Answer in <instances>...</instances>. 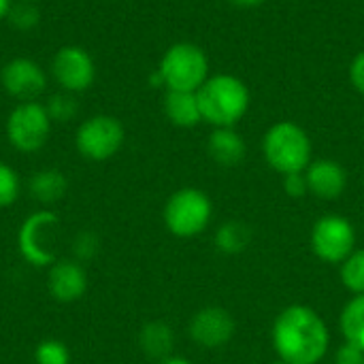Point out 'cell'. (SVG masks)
<instances>
[{"instance_id": "obj_11", "label": "cell", "mask_w": 364, "mask_h": 364, "mask_svg": "<svg viewBox=\"0 0 364 364\" xmlns=\"http://www.w3.org/2000/svg\"><path fill=\"white\" fill-rule=\"evenodd\" d=\"M0 81L6 94L19 98L21 102L34 100L45 92L47 77L45 70L30 58H13L0 70Z\"/></svg>"}, {"instance_id": "obj_5", "label": "cell", "mask_w": 364, "mask_h": 364, "mask_svg": "<svg viewBox=\"0 0 364 364\" xmlns=\"http://www.w3.org/2000/svg\"><path fill=\"white\" fill-rule=\"evenodd\" d=\"M213 215L211 198L196 188L177 190L164 205V224L166 228L181 239L200 235Z\"/></svg>"}, {"instance_id": "obj_22", "label": "cell", "mask_w": 364, "mask_h": 364, "mask_svg": "<svg viewBox=\"0 0 364 364\" xmlns=\"http://www.w3.org/2000/svg\"><path fill=\"white\" fill-rule=\"evenodd\" d=\"M34 363L36 364H68L70 352L58 339H45L34 348Z\"/></svg>"}, {"instance_id": "obj_27", "label": "cell", "mask_w": 364, "mask_h": 364, "mask_svg": "<svg viewBox=\"0 0 364 364\" xmlns=\"http://www.w3.org/2000/svg\"><path fill=\"white\" fill-rule=\"evenodd\" d=\"M98 252V239L92 232H81L75 241V254L79 260H90Z\"/></svg>"}, {"instance_id": "obj_14", "label": "cell", "mask_w": 364, "mask_h": 364, "mask_svg": "<svg viewBox=\"0 0 364 364\" xmlns=\"http://www.w3.org/2000/svg\"><path fill=\"white\" fill-rule=\"evenodd\" d=\"M87 290V275L79 262L60 260L49 269V292L58 303H75Z\"/></svg>"}, {"instance_id": "obj_18", "label": "cell", "mask_w": 364, "mask_h": 364, "mask_svg": "<svg viewBox=\"0 0 364 364\" xmlns=\"http://www.w3.org/2000/svg\"><path fill=\"white\" fill-rule=\"evenodd\" d=\"M173 341H175V335L171 326L164 322H151L143 326L141 331V348L151 358H160V360L168 358L173 350Z\"/></svg>"}, {"instance_id": "obj_10", "label": "cell", "mask_w": 364, "mask_h": 364, "mask_svg": "<svg viewBox=\"0 0 364 364\" xmlns=\"http://www.w3.org/2000/svg\"><path fill=\"white\" fill-rule=\"evenodd\" d=\"M51 75L58 81L62 90L68 94L83 92L94 83L96 77V66L92 55L77 45H66L58 49L51 62Z\"/></svg>"}, {"instance_id": "obj_8", "label": "cell", "mask_w": 364, "mask_h": 364, "mask_svg": "<svg viewBox=\"0 0 364 364\" xmlns=\"http://www.w3.org/2000/svg\"><path fill=\"white\" fill-rule=\"evenodd\" d=\"M356 245L352 222L341 215H324L311 230V250L324 262H343Z\"/></svg>"}, {"instance_id": "obj_25", "label": "cell", "mask_w": 364, "mask_h": 364, "mask_svg": "<svg viewBox=\"0 0 364 364\" xmlns=\"http://www.w3.org/2000/svg\"><path fill=\"white\" fill-rule=\"evenodd\" d=\"M47 113H49L51 119H58V122L73 119L75 113H77V102L68 94H55L47 105Z\"/></svg>"}, {"instance_id": "obj_33", "label": "cell", "mask_w": 364, "mask_h": 364, "mask_svg": "<svg viewBox=\"0 0 364 364\" xmlns=\"http://www.w3.org/2000/svg\"><path fill=\"white\" fill-rule=\"evenodd\" d=\"M271 364H288V363H284V360H275V363H271Z\"/></svg>"}, {"instance_id": "obj_29", "label": "cell", "mask_w": 364, "mask_h": 364, "mask_svg": "<svg viewBox=\"0 0 364 364\" xmlns=\"http://www.w3.org/2000/svg\"><path fill=\"white\" fill-rule=\"evenodd\" d=\"M335 364H364V350H360L358 346L346 341L335 356Z\"/></svg>"}, {"instance_id": "obj_2", "label": "cell", "mask_w": 364, "mask_h": 364, "mask_svg": "<svg viewBox=\"0 0 364 364\" xmlns=\"http://www.w3.org/2000/svg\"><path fill=\"white\" fill-rule=\"evenodd\" d=\"M203 122L215 126V128H235L239 124L252 105V94L247 83L228 73L211 75L203 87L196 92Z\"/></svg>"}, {"instance_id": "obj_13", "label": "cell", "mask_w": 364, "mask_h": 364, "mask_svg": "<svg viewBox=\"0 0 364 364\" xmlns=\"http://www.w3.org/2000/svg\"><path fill=\"white\" fill-rule=\"evenodd\" d=\"M309 192L322 200H335L343 194L348 186V173L346 168L331 158L311 160V164L305 168Z\"/></svg>"}, {"instance_id": "obj_23", "label": "cell", "mask_w": 364, "mask_h": 364, "mask_svg": "<svg viewBox=\"0 0 364 364\" xmlns=\"http://www.w3.org/2000/svg\"><path fill=\"white\" fill-rule=\"evenodd\" d=\"M6 19L11 21V26H13V28H17V30L26 32V30H32V28L38 23V9H36L32 2H23V0H19L17 4H13V6H11V11H9V17H6Z\"/></svg>"}, {"instance_id": "obj_1", "label": "cell", "mask_w": 364, "mask_h": 364, "mask_svg": "<svg viewBox=\"0 0 364 364\" xmlns=\"http://www.w3.org/2000/svg\"><path fill=\"white\" fill-rule=\"evenodd\" d=\"M331 335L324 320L307 305L286 307L273 324V348L288 364H318L328 352Z\"/></svg>"}, {"instance_id": "obj_12", "label": "cell", "mask_w": 364, "mask_h": 364, "mask_svg": "<svg viewBox=\"0 0 364 364\" xmlns=\"http://www.w3.org/2000/svg\"><path fill=\"white\" fill-rule=\"evenodd\" d=\"M235 335V320L222 307H205L190 322V337L207 350L226 346Z\"/></svg>"}, {"instance_id": "obj_21", "label": "cell", "mask_w": 364, "mask_h": 364, "mask_svg": "<svg viewBox=\"0 0 364 364\" xmlns=\"http://www.w3.org/2000/svg\"><path fill=\"white\" fill-rule=\"evenodd\" d=\"M341 282L354 294H364V250L352 252L341 262Z\"/></svg>"}, {"instance_id": "obj_26", "label": "cell", "mask_w": 364, "mask_h": 364, "mask_svg": "<svg viewBox=\"0 0 364 364\" xmlns=\"http://www.w3.org/2000/svg\"><path fill=\"white\" fill-rule=\"evenodd\" d=\"M284 190H286V194H288V196H292V198H303V196L309 192L305 171H303V173H290V175H284Z\"/></svg>"}, {"instance_id": "obj_4", "label": "cell", "mask_w": 364, "mask_h": 364, "mask_svg": "<svg viewBox=\"0 0 364 364\" xmlns=\"http://www.w3.org/2000/svg\"><path fill=\"white\" fill-rule=\"evenodd\" d=\"M158 73L166 90L173 92H198L209 75V58L196 43H175L171 45L160 64Z\"/></svg>"}, {"instance_id": "obj_16", "label": "cell", "mask_w": 364, "mask_h": 364, "mask_svg": "<svg viewBox=\"0 0 364 364\" xmlns=\"http://www.w3.org/2000/svg\"><path fill=\"white\" fill-rule=\"evenodd\" d=\"M164 113L168 122L177 128H194L203 122L200 105L196 92H173L166 90Z\"/></svg>"}, {"instance_id": "obj_31", "label": "cell", "mask_w": 364, "mask_h": 364, "mask_svg": "<svg viewBox=\"0 0 364 364\" xmlns=\"http://www.w3.org/2000/svg\"><path fill=\"white\" fill-rule=\"evenodd\" d=\"M11 6H13V2H11V0H0V21L9 17Z\"/></svg>"}, {"instance_id": "obj_20", "label": "cell", "mask_w": 364, "mask_h": 364, "mask_svg": "<svg viewBox=\"0 0 364 364\" xmlns=\"http://www.w3.org/2000/svg\"><path fill=\"white\" fill-rule=\"evenodd\" d=\"M215 245L224 254H239L250 245V228L241 222H226L215 235Z\"/></svg>"}, {"instance_id": "obj_28", "label": "cell", "mask_w": 364, "mask_h": 364, "mask_svg": "<svg viewBox=\"0 0 364 364\" xmlns=\"http://www.w3.org/2000/svg\"><path fill=\"white\" fill-rule=\"evenodd\" d=\"M348 75H350L352 87H354L358 94H363L364 96V49L363 51H358V53L352 58L350 68H348Z\"/></svg>"}, {"instance_id": "obj_30", "label": "cell", "mask_w": 364, "mask_h": 364, "mask_svg": "<svg viewBox=\"0 0 364 364\" xmlns=\"http://www.w3.org/2000/svg\"><path fill=\"white\" fill-rule=\"evenodd\" d=\"M228 2L235 4V6H239V9H256V6L264 4L267 0H228Z\"/></svg>"}, {"instance_id": "obj_19", "label": "cell", "mask_w": 364, "mask_h": 364, "mask_svg": "<svg viewBox=\"0 0 364 364\" xmlns=\"http://www.w3.org/2000/svg\"><path fill=\"white\" fill-rule=\"evenodd\" d=\"M346 341L364 350V294H356L341 311L339 320Z\"/></svg>"}, {"instance_id": "obj_32", "label": "cell", "mask_w": 364, "mask_h": 364, "mask_svg": "<svg viewBox=\"0 0 364 364\" xmlns=\"http://www.w3.org/2000/svg\"><path fill=\"white\" fill-rule=\"evenodd\" d=\"M158 364H192L190 360H186V358H164V360H160Z\"/></svg>"}, {"instance_id": "obj_15", "label": "cell", "mask_w": 364, "mask_h": 364, "mask_svg": "<svg viewBox=\"0 0 364 364\" xmlns=\"http://www.w3.org/2000/svg\"><path fill=\"white\" fill-rule=\"evenodd\" d=\"M207 151L220 166H237L243 162L247 145L235 128H215L207 139Z\"/></svg>"}, {"instance_id": "obj_34", "label": "cell", "mask_w": 364, "mask_h": 364, "mask_svg": "<svg viewBox=\"0 0 364 364\" xmlns=\"http://www.w3.org/2000/svg\"><path fill=\"white\" fill-rule=\"evenodd\" d=\"M23 2H32V0H23Z\"/></svg>"}, {"instance_id": "obj_3", "label": "cell", "mask_w": 364, "mask_h": 364, "mask_svg": "<svg viewBox=\"0 0 364 364\" xmlns=\"http://www.w3.org/2000/svg\"><path fill=\"white\" fill-rule=\"evenodd\" d=\"M262 151L269 166L282 175L303 173L311 164V139L303 126L296 122H277L273 124L264 139Z\"/></svg>"}, {"instance_id": "obj_9", "label": "cell", "mask_w": 364, "mask_h": 364, "mask_svg": "<svg viewBox=\"0 0 364 364\" xmlns=\"http://www.w3.org/2000/svg\"><path fill=\"white\" fill-rule=\"evenodd\" d=\"M58 226V215L51 211H38L26 218L17 232V245L26 262L34 267H49L55 264V254L47 241L49 230Z\"/></svg>"}, {"instance_id": "obj_7", "label": "cell", "mask_w": 364, "mask_h": 364, "mask_svg": "<svg viewBox=\"0 0 364 364\" xmlns=\"http://www.w3.org/2000/svg\"><path fill=\"white\" fill-rule=\"evenodd\" d=\"M124 139L126 132L119 119L111 115H94L77 128L75 145L83 158L92 162H105L122 149Z\"/></svg>"}, {"instance_id": "obj_6", "label": "cell", "mask_w": 364, "mask_h": 364, "mask_svg": "<svg viewBox=\"0 0 364 364\" xmlns=\"http://www.w3.org/2000/svg\"><path fill=\"white\" fill-rule=\"evenodd\" d=\"M51 132V117L47 113V107H43L36 100L19 102L9 119H6V139L9 143L23 154L38 151Z\"/></svg>"}, {"instance_id": "obj_24", "label": "cell", "mask_w": 364, "mask_h": 364, "mask_svg": "<svg viewBox=\"0 0 364 364\" xmlns=\"http://www.w3.org/2000/svg\"><path fill=\"white\" fill-rule=\"evenodd\" d=\"M17 196H19V177H17V173L9 164L0 162V209L11 207L17 200Z\"/></svg>"}, {"instance_id": "obj_17", "label": "cell", "mask_w": 364, "mask_h": 364, "mask_svg": "<svg viewBox=\"0 0 364 364\" xmlns=\"http://www.w3.org/2000/svg\"><path fill=\"white\" fill-rule=\"evenodd\" d=\"M66 188H68L66 177L60 171H55V168L38 171L30 179V192L41 203H55V200H60L66 194Z\"/></svg>"}]
</instances>
